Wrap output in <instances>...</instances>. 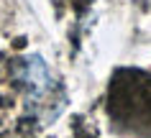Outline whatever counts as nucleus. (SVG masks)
<instances>
[{
    "label": "nucleus",
    "mask_w": 151,
    "mask_h": 138,
    "mask_svg": "<svg viewBox=\"0 0 151 138\" xmlns=\"http://www.w3.org/2000/svg\"><path fill=\"white\" fill-rule=\"evenodd\" d=\"M21 79L26 82V87H28V92L33 97H46L54 89V79H51V74H49V69H46L41 56L26 59L23 69H21Z\"/></svg>",
    "instance_id": "f257e3e1"
}]
</instances>
